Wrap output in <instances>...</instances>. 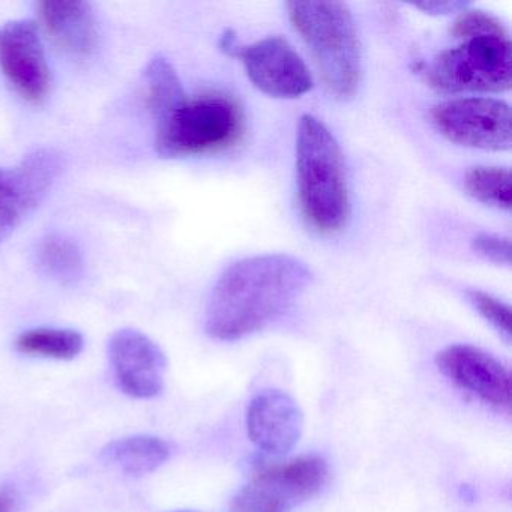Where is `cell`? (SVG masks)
I'll return each instance as SVG.
<instances>
[{
    "label": "cell",
    "instance_id": "1",
    "mask_svg": "<svg viewBox=\"0 0 512 512\" xmlns=\"http://www.w3.org/2000/svg\"><path fill=\"white\" fill-rule=\"evenodd\" d=\"M313 283L307 263L290 254L245 257L224 269L206 304L212 338L236 341L283 316Z\"/></svg>",
    "mask_w": 512,
    "mask_h": 512
},
{
    "label": "cell",
    "instance_id": "2",
    "mask_svg": "<svg viewBox=\"0 0 512 512\" xmlns=\"http://www.w3.org/2000/svg\"><path fill=\"white\" fill-rule=\"evenodd\" d=\"M296 182L307 223L322 235L343 230L350 209L343 152L331 130L313 115L298 122Z\"/></svg>",
    "mask_w": 512,
    "mask_h": 512
},
{
    "label": "cell",
    "instance_id": "3",
    "mask_svg": "<svg viewBox=\"0 0 512 512\" xmlns=\"http://www.w3.org/2000/svg\"><path fill=\"white\" fill-rule=\"evenodd\" d=\"M287 10L326 88L341 100L352 98L362 76L361 41L352 11L343 2H290Z\"/></svg>",
    "mask_w": 512,
    "mask_h": 512
},
{
    "label": "cell",
    "instance_id": "4",
    "mask_svg": "<svg viewBox=\"0 0 512 512\" xmlns=\"http://www.w3.org/2000/svg\"><path fill=\"white\" fill-rule=\"evenodd\" d=\"M244 133V112L226 94L185 98L155 124L154 148L163 158L196 157L230 148Z\"/></svg>",
    "mask_w": 512,
    "mask_h": 512
},
{
    "label": "cell",
    "instance_id": "5",
    "mask_svg": "<svg viewBox=\"0 0 512 512\" xmlns=\"http://www.w3.org/2000/svg\"><path fill=\"white\" fill-rule=\"evenodd\" d=\"M431 88L445 94H502L512 83L509 34L473 35L443 50L425 70Z\"/></svg>",
    "mask_w": 512,
    "mask_h": 512
},
{
    "label": "cell",
    "instance_id": "6",
    "mask_svg": "<svg viewBox=\"0 0 512 512\" xmlns=\"http://www.w3.org/2000/svg\"><path fill=\"white\" fill-rule=\"evenodd\" d=\"M328 464L304 455L257 473L235 497L232 512H292L328 481Z\"/></svg>",
    "mask_w": 512,
    "mask_h": 512
},
{
    "label": "cell",
    "instance_id": "7",
    "mask_svg": "<svg viewBox=\"0 0 512 512\" xmlns=\"http://www.w3.org/2000/svg\"><path fill=\"white\" fill-rule=\"evenodd\" d=\"M431 122L449 142L484 151H508L512 143L511 107L490 97L443 101L431 109Z\"/></svg>",
    "mask_w": 512,
    "mask_h": 512
},
{
    "label": "cell",
    "instance_id": "8",
    "mask_svg": "<svg viewBox=\"0 0 512 512\" xmlns=\"http://www.w3.org/2000/svg\"><path fill=\"white\" fill-rule=\"evenodd\" d=\"M64 170L56 149L41 148L17 166L0 167V244L41 205Z\"/></svg>",
    "mask_w": 512,
    "mask_h": 512
},
{
    "label": "cell",
    "instance_id": "9",
    "mask_svg": "<svg viewBox=\"0 0 512 512\" xmlns=\"http://www.w3.org/2000/svg\"><path fill=\"white\" fill-rule=\"evenodd\" d=\"M0 71L14 91L41 104L52 91V70L34 20H13L0 26Z\"/></svg>",
    "mask_w": 512,
    "mask_h": 512
},
{
    "label": "cell",
    "instance_id": "10",
    "mask_svg": "<svg viewBox=\"0 0 512 512\" xmlns=\"http://www.w3.org/2000/svg\"><path fill=\"white\" fill-rule=\"evenodd\" d=\"M235 56L241 59L250 82L269 97L299 98L313 88L304 59L280 35L239 46Z\"/></svg>",
    "mask_w": 512,
    "mask_h": 512
},
{
    "label": "cell",
    "instance_id": "11",
    "mask_svg": "<svg viewBox=\"0 0 512 512\" xmlns=\"http://www.w3.org/2000/svg\"><path fill=\"white\" fill-rule=\"evenodd\" d=\"M437 368L454 385L494 409L511 410V374L490 353L466 344L446 347L436 356Z\"/></svg>",
    "mask_w": 512,
    "mask_h": 512
},
{
    "label": "cell",
    "instance_id": "12",
    "mask_svg": "<svg viewBox=\"0 0 512 512\" xmlns=\"http://www.w3.org/2000/svg\"><path fill=\"white\" fill-rule=\"evenodd\" d=\"M110 362L119 388L134 398L160 394L166 374V356L148 335L136 329L115 332L109 343Z\"/></svg>",
    "mask_w": 512,
    "mask_h": 512
},
{
    "label": "cell",
    "instance_id": "13",
    "mask_svg": "<svg viewBox=\"0 0 512 512\" xmlns=\"http://www.w3.org/2000/svg\"><path fill=\"white\" fill-rule=\"evenodd\" d=\"M304 415L286 392L266 389L251 400L247 430L251 442L269 454H286L301 439Z\"/></svg>",
    "mask_w": 512,
    "mask_h": 512
},
{
    "label": "cell",
    "instance_id": "14",
    "mask_svg": "<svg viewBox=\"0 0 512 512\" xmlns=\"http://www.w3.org/2000/svg\"><path fill=\"white\" fill-rule=\"evenodd\" d=\"M37 11L50 40L68 55L88 58L97 50L100 26L89 2L46 0Z\"/></svg>",
    "mask_w": 512,
    "mask_h": 512
},
{
    "label": "cell",
    "instance_id": "15",
    "mask_svg": "<svg viewBox=\"0 0 512 512\" xmlns=\"http://www.w3.org/2000/svg\"><path fill=\"white\" fill-rule=\"evenodd\" d=\"M101 457L128 475L142 476L166 463L170 446L160 437L130 436L109 443Z\"/></svg>",
    "mask_w": 512,
    "mask_h": 512
},
{
    "label": "cell",
    "instance_id": "16",
    "mask_svg": "<svg viewBox=\"0 0 512 512\" xmlns=\"http://www.w3.org/2000/svg\"><path fill=\"white\" fill-rule=\"evenodd\" d=\"M35 263L44 277L64 286L79 283L85 274V260L79 245L59 233L41 239L35 251Z\"/></svg>",
    "mask_w": 512,
    "mask_h": 512
},
{
    "label": "cell",
    "instance_id": "17",
    "mask_svg": "<svg viewBox=\"0 0 512 512\" xmlns=\"http://www.w3.org/2000/svg\"><path fill=\"white\" fill-rule=\"evenodd\" d=\"M146 106L155 124L184 103L187 94L175 67L169 59L157 55L149 61L143 73Z\"/></svg>",
    "mask_w": 512,
    "mask_h": 512
},
{
    "label": "cell",
    "instance_id": "18",
    "mask_svg": "<svg viewBox=\"0 0 512 512\" xmlns=\"http://www.w3.org/2000/svg\"><path fill=\"white\" fill-rule=\"evenodd\" d=\"M83 344L82 334L73 329L37 328L20 334L16 349L25 355L68 361L82 352Z\"/></svg>",
    "mask_w": 512,
    "mask_h": 512
},
{
    "label": "cell",
    "instance_id": "19",
    "mask_svg": "<svg viewBox=\"0 0 512 512\" xmlns=\"http://www.w3.org/2000/svg\"><path fill=\"white\" fill-rule=\"evenodd\" d=\"M464 188L484 205L502 211L511 209V173L506 167H473L466 173Z\"/></svg>",
    "mask_w": 512,
    "mask_h": 512
},
{
    "label": "cell",
    "instance_id": "20",
    "mask_svg": "<svg viewBox=\"0 0 512 512\" xmlns=\"http://www.w3.org/2000/svg\"><path fill=\"white\" fill-rule=\"evenodd\" d=\"M491 34H509V31L496 16L487 11L467 7L458 13L457 19L452 23L451 35L458 41L473 35Z\"/></svg>",
    "mask_w": 512,
    "mask_h": 512
},
{
    "label": "cell",
    "instance_id": "21",
    "mask_svg": "<svg viewBox=\"0 0 512 512\" xmlns=\"http://www.w3.org/2000/svg\"><path fill=\"white\" fill-rule=\"evenodd\" d=\"M466 295L475 310L509 343L511 341V308L481 290H467Z\"/></svg>",
    "mask_w": 512,
    "mask_h": 512
},
{
    "label": "cell",
    "instance_id": "22",
    "mask_svg": "<svg viewBox=\"0 0 512 512\" xmlns=\"http://www.w3.org/2000/svg\"><path fill=\"white\" fill-rule=\"evenodd\" d=\"M472 247L485 260H490L496 265H511V241L505 236L479 233L473 238Z\"/></svg>",
    "mask_w": 512,
    "mask_h": 512
},
{
    "label": "cell",
    "instance_id": "23",
    "mask_svg": "<svg viewBox=\"0 0 512 512\" xmlns=\"http://www.w3.org/2000/svg\"><path fill=\"white\" fill-rule=\"evenodd\" d=\"M469 5L464 2H425V4H415V8L424 11V13L431 14V16H448V14H457L466 10Z\"/></svg>",
    "mask_w": 512,
    "mask_h": 512
},
{
    "label": "cell",
    "instance_id": "24",
    "mask_svg": "<svg viewBox=\"0 0 512 512\" xmlns=\"http://www.w3.org/2000/svg\"><path fill=\"white\" fill-rule=\"evenodd\" d=\"M16 503V494H14L10 488L0 490V512H14Z\"/></svg>",
    "mask_w": 512,
    "mask_h": 512
},
{
    "label": "cell",
    "instance_id": "25",
    "mask_svg": "<svg viewBox=\"0 0 512 512\" xmlns=\"http://www.w3.org/2000/svg\"><path fill=\"white\" fill-rule=\"evenodd\" d=\"M238 44H236V37L232 31H226L220 40V49L223 50L227 55L235 56L236 50H238Z\"/></svg>",
    "mask_w": 512,
    "mask_h": 512
}]
</instances>
